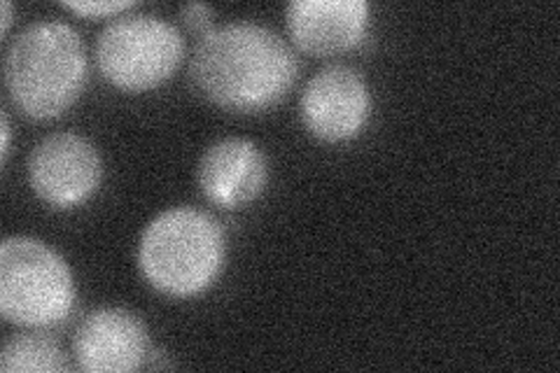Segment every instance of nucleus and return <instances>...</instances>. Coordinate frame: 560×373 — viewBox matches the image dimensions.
Segmentation results:
<instances>
[{
  "mask_svg": "<svg viewBox=\"0 0 560 373\" xmlns=\"http://www.w3.org/2000/svg\"><path fill=\"white\" fill-rule=\"evenodd\" d=\"M300 75L292 47L255 22H230L199 35L189 59L197 92L222 110L253 115L283 101Z\"/></svg>",
  "mask_w": 560,
  "mask_h": 373,
  "instance_id": "f257e3e1",
  "label": "nucleus"
},
{
  "mask_svg": "<svg viewBox=\"0 0 560 373\" xmlns=\"http://www.w3.org/2000/svg\"><path fill=\"white\" fill-rule=\"evenodd\" d=\"M5 86L28 119H55L86 84V49L80 33L61 20L28 24L5 51Z\"/></svg>",
  "mask_w": 560,
  "mask_h": 373,
  "instance_id": "f03ea898",
  "label": "nucleus"
},
{
  "mask_svg": "<svg viewBox=\"0 0 560 373\" xmlns=\"http://www.w3.org/2000/svg\"><path fill=\"white\" fill-rule=\"evenodd\" d=\"M224 264V229L213 215L191 206L160 212L138 241L140 276L173 299H191L213 288Z\"/></svg>",
  "mask_w": 560,
  "mask_h": 373,
  "instance_id": "7ed1b4c3",
  "label": "nucleus"
},
{
  "mask_svg": "<svg viewBox=\"0 0 560 373\" xmlns=\"http://www.w3.org/2000/svg\"><path fill=\"white\" fill-rule=\"evenodd\" d=\"M75 301L73 271L55 247L33 236L0 243V315L8 325L57 327L73 313Z\"/></svg>",
  "mask_w": 560,
  "mask_h": 373,
  "instance_id": "20e7f679",
  "label": "nucleus"
},
{
  "mask_svg": "<svg viewBox=\"0 0 560 373\" xmlns=\"http://www.w3.org/2000/svg\"><path fill=\"white\" fill-rule=\"evenodd\" d=\"M183 59V33L156 14H119L96 40L98 73L108 84L131 94L168 82Z\"/></svg>",
  "mask_w": 560,
  "mask_h": 373,
  "instance_id": "39448f33",
  "label": "nucleus"
},
{
  "mask_svg": "<svg viewBox=\"0 0 560 373\" xmlns=\"http://www.w3.org/2000/svg\"><path fill=\"white\" fill-rule=\"evenodd\" d=\"M28 185L43 203L68 210L90 201L103 180L98 148L90 138L59 131L43 138L28 154Z\"/></svg>",
  "mask_w": 560,
  "mask_h": 373,
  "instance_id": "423d86ee",
  "label": "nucleus"
},
{
  "mask_svg": "<svg viewBox=\"0 0 560 373\" xmlns=\"http://www.w3.org/2000/svg\"><path fill=\"white\" fill-rule=\"evenodd\" d=\"M300 115L313 138L331 145L348 143L370 124L372 89L353 66H325L306 82Z\"/></svg>",
  "mask_w": 560,
  "mask_h": 373,
  "instance_id": "0eeeda50",
  "label": "nucleus"
},
{
  "mask_svg": "<svg viewBox=\"0 0 560 373\" xmlns=\"http://www.w3.org/2000/svg\"><path fill=\"white\" fill-rule=\"evenodd\" d=\"M75 362L86 373H129L150 358V336L136 313L103 306L82 317L73 339Z\"/></svg>",
  "mask_w": 560,
  "mask_h": 373,
  "instance_id": "6e6552de",
  "label": "nucleus"
},
{
  "mask_svg": "<svg viewBox=\"0 0 560 373\" xmlns=\"http://www.w3.org/2000/svg\"><path fill=\"white\" fill-rule=\"evenodd\" d=\"M197 183L203 197L224 210L257 201L269 183V159L250 138H220L199 159Z\"/></svg>",
  "mask_w": 560,
  "mask_h": 373,
  "instance_id": "1a4fd4ad",
  "label": "nucleus"
},
{
  "mask_svg": "<svg viewBox=\"0 0 560 373\" xmlns=\"http://www.w3.org/2000/svg\"><path fill=\"white\" fill-rule=\"evenodd\" d=\"M366 0H292L285 10L292 43L311 57H337L355 49L370 28Z\"/></svg>",
  "mask_w": 560,
  "mask_h": 373,
  "instance_id": "9d476101",
  "label": "nucleus"
},
{
  "mask_svg": "<svg viewBox=\"0 0 560 373\" xmlns=\"http://www.w3.org/2000/svg\"><path fill=\"white\" fill-rule=\"evenodd\" d=\"M73 369L63 348L40 331L12 334L0 352L3 373H68Z\"/></svg>",
  "mask_w": 560,
  "mask_h": 373,
  "instance_id": "9b49d317",
  "label": "nucleus"
},
{
  "mask_svg": "<svg viewBox=\"0 0 560 373\" xmlns=\"http://www.w3.org/2000/svg\"><path fill=\"white\" fill-rule=\"evenodd\" d=\"M66 10L75 12L80 16H119L125 12H131L136 8L133 0H66Z\"/></svg>",
  "mask_w": 560,
  "mask_h": 373,
  "instance_id": "f8f14e48",
  "label": "nucleus"
},
{
  "mask_svg": "<svg viewBox=\"0 0 560 373\" xmlns=\"http://www.w3.org/2000/svg\"><path fill=\"white\" fill-rule=\"evenodd\" d=\"M180 14H183V22L189 24L195 31H201L206 33L210 26V22H213V8L206 5V3H187L180 8Z\"/></svg>",
  "mask_w": 560,
  "mask_h": 373,
  "instance_id": "ddd939ff",
  "label": "nucleus"
},
{
  "mask_svg": "<svg viewBox=\"0 0 560 373\" xmlns=\"http://www.w3.org/2000/svg\"><path fill=\"white\" fill-rule=\"evenodd\" d=\"M10 115L3 110V129H0V136H3V145H0V154H3V164H8V156H10Z\"/></svg>",
  "mask_w": 560,
  "mask_h": 373,
  "instance_id": "4468645a",
  "label": "nucleus"
},
{
  "mask_svg": "<svg viewBox=\"0 0 560 373\" xmlns=\"http://www.w3.org/2000/svg\"><path fill=\"white\" fill-rule=\"evenodd\" d=\"M0 8H3V35H8L10 26H12V3L10 0H3Z\"/></svg>",
  "mask_w": 560,
  "mask_h": 373,
  "instance_id": "2eb2a0df",
  "label": "nucleus"
}]
</instances>
